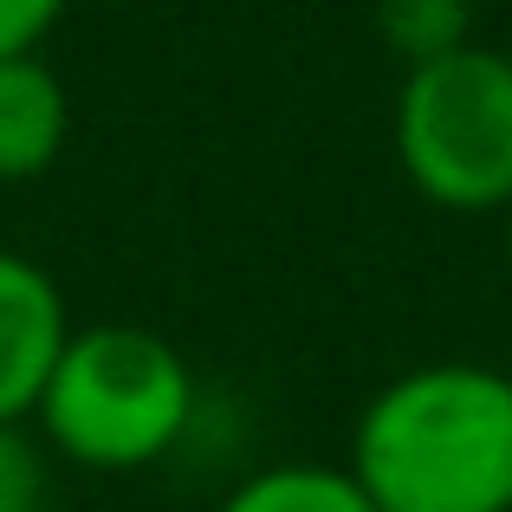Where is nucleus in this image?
<instances>
[{
  "label": "nucleus",
  "mask_w": 512,
  "mask_h": 512,
  "mask_svg": "<svg viewBox=\"0 0 512 512\" xmlns=\"http://www.w3.org/2000/svg\"><path fill=\"white\" fill-rule=\"evenodd\" d=\"M344 467L376 512H512V376L474 357L389 376Z\"/></svg>",
  "instance_id": "obj_1"
},
{
  "label": "nucleus",
  "mask_w": 512,
  "mask_h": 512,
  "mask_svg": "<svg viewBox=\"0 0 512 512\" xmlns=\"http://www.w3.org/2000/svg\"><path fill=\"white\" fill-rule=\"evenodd\" d=\"M195 402V370L163 331L72 325L33 402V422L39 441L85 474H143L182 448Z\"/></svg>",
  "instance_id": "obj_2"
},
{
  "label": "nucleus",
  "mask_w": 512,
  "mask_h": 512,
  "mask_svg": "<svg viewBox=\"0 0 512 512\" xmlns=\"http://www.w3.org/2000/svg\"><path fill=\"white\" fill-rule=\"evenodd\" d=\"M396 169L428 208H512V52L467 46L409 65L396 85Z\"/></svg>",
  "instance_id": "obj_3"
},
{
  "label": "nucleus",
  "mask_w": 512,
  "mask_h": 512,
  "mask_svg": "<svg viewBox=\"0 0 512 512\" xmlns=\"http://www.w3.org/2000/svg\"><path fill=\"white\" fill-rule=\"evenodd\" d=\"M72 318L65 292L39 260L0 247V422H33V402L59 363Z\"/></svg>",
  "instance_id": "obj_4"
},
{
  "label": "nucleus",
  "mask_w": 512,
  "mask_h": 512,
  "mask_svg": "<svg viewBox=\"0 0 512 512\" xmlns=\"http://www.w3.org/2000/svg\"><path fill=\"white\" fill-rule=\"evenodd\" d=\"M72 98L39 52L0 59V182H39L65 156Z\"/></svg>",
  "instance_id": "obj_5"
},
{
  "label": "nucleus",
  "mask_w": 512,
  "mask_h": 512,
  "mask_svg": "<svg viewBox=\"0 0 512 512\" xmlns=\"http://www.w3.org/2000/svg\"><path fill=\"white\" fill-rule=\"evenodd\" d=\"M214 512H376L363 500V487L350 480V467L331 461H273L260 474H247Z\"/></svg>",
  "instance_id": "obj_6"
},
{
  "label": "nucleus",
  "mask_w": 512,
  "mask_h": 512,
  "mask_svg": "<svg viewBox=\"0 0 512 512\" xmlns=\"http://www.w3.org/2000/svg\"><path fill=\"white\" fill-rule=\"evenodd\" d=\"M376 39L396 65H428L474 39V0H376Z\"/></svg>",
  "instance_id": "obj_7"
},
{
  "label": "nucleus",
  "mask_w": 512,
  "mask_h": 512,
  "mask_svg": "<svg viewBox=\"0 0 512 512\" xmlns=\"http://www.w3.org/2000/svg\"><path fill=\"white\" fill-rule=\"evenodd\" d=\"M0 512H46V448L26 422H0Z\"/></svg>",
  "instance_id": "obj_8"
},
{
  "label": "nucleus",
  "mask_w": 512,
  "mask_h": 512,
  "mask_svg": "<svg viewBox=\"0 0 512 512\" xmlns=\"http://www.w3.org/2000/svg\"><path fill=\"white\" fill-rule=\"evenodd\" d=\"M72 0H0V59H20L39 52L52 39V26L65 20Z\"/></svg>",
  "instance_id": "obj_9"
},
{
  "label": "nucleus",
  "mask_w": 512,
  "mask_h": 512,
  "mask_svg": "<svg viewBox=\"0 0 512 512\" xmlns=\"http://www.w3.org/2000/svg\"><path fill=\"white\" fill-rule=\"evenodd\" d=\"M506 266H512V227H506Z\"/></svg>",
  "instance_id": "obj_10"
}]
</instances>
